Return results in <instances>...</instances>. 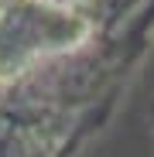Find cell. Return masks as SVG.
<instances>
[{
	"label": "cell",
	"mask_w": 154,
	"mask_h": 157,
	"mask_svg": "<svg viewBox=\"0 0 154 157\" xmlns=\"http://www.w3.org/2000/svg\"><path fill=\"white\" fill-rule=\"evenodd\" d=\"M154 55V0H0V157H86Z\"/></svg>",
	"instance_id": "obj_1"
}]
</instances>
